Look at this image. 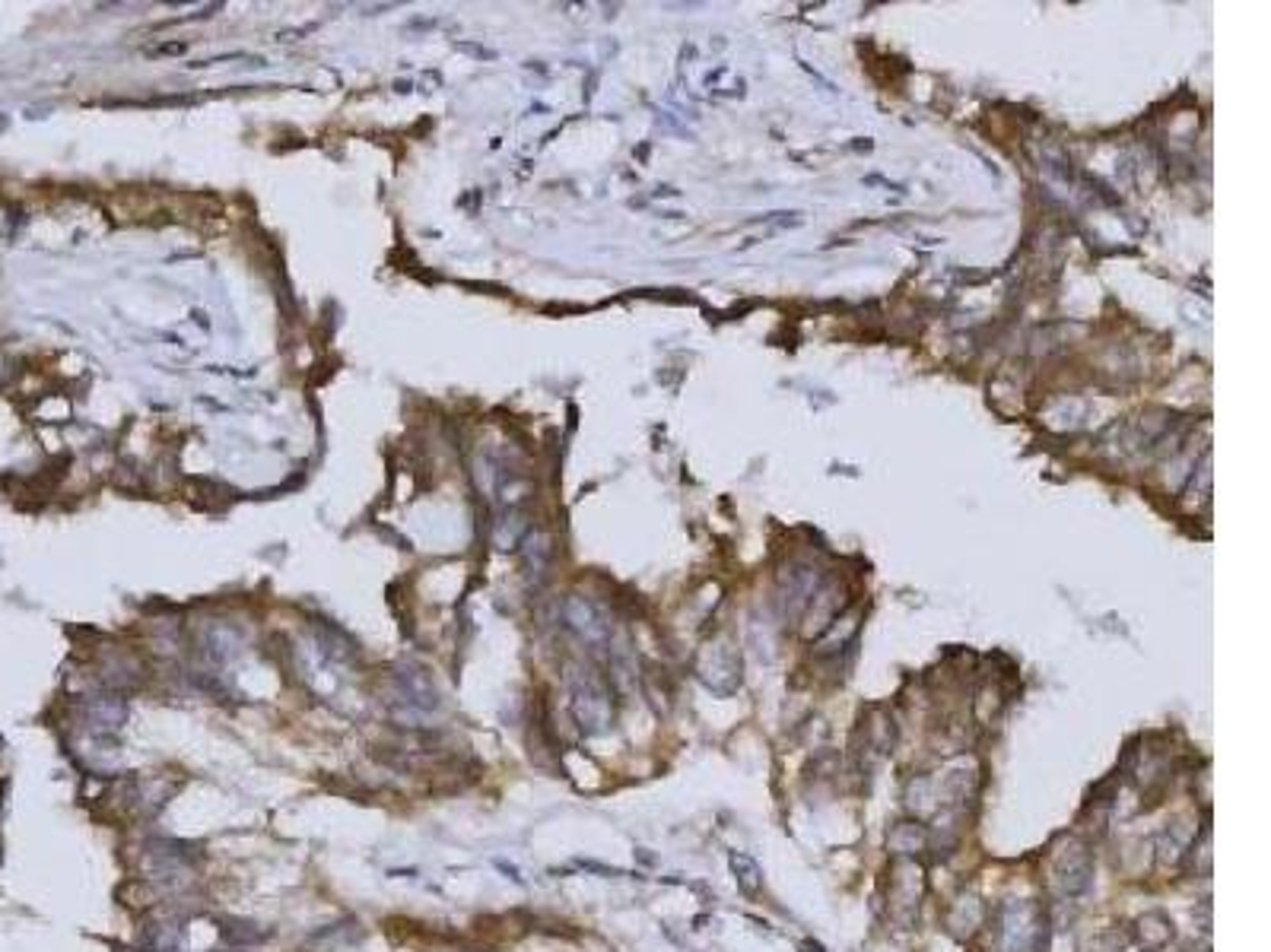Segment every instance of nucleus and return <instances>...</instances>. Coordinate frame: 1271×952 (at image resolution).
Listing matches in <instances>:
<instances>
[{"label": "nucleus", "mask_w": 1271, "mask_h": 952, "mask_svg": "<svg viewBox=\"0 0 1271 952\" xmlns=\"http://www.w3.org/2000/svg\"><path fill=\"white\" fill-rule=\"evenodd\" d=\"M569 705H572V717L585 736L608 733L614 724L611 693L595 670H576L569 677Z\"/></svg>", "instance_id": "f257e3e1"}, {"label": "nucleus", "mask_w": 1271, "mask_h": 952, "mask_svg": "<svg viewBox=\"0 0 1271 952\" xmlns=\"http://www.w3.org/2000/svg\"><path fill=\"white\" fill-rule=\"evenodd\" d=\"M995 927L1002 952H1039L1046 947V911L1036 902L1002 905Z\"/></svg>", "instance_id": "f03ea898"}, {"label": "nucleus", "mask_w": 1271, "mask_h": 952, "mask_svg": "<svg viewBox=\"0 0 1271 952\" xmlns=\"http://www.w3.org/2000/svg\"><path fill=\"white\" fill-rule=\"evenodd\" d=\"M1094 883V854L1084 841L1065 838L1052 854V886L1062 899H1078Z\"/></svg>", "instance_id": "7ed1b4c3"}, {"label": "nucleus", "mask_w": 1271, "mask_h": 952, "mask_svg": "<svg viewBox=\"0 0 1271 952\" xmlns=\"http://www.w3.org/2000/svg\"><path fill=\"white\" fill-rule=\"evenodd\" d=\"M922 892H925L922 870L915 863H899L893 870V883H890V915L899 924H912L919 915Z\"/></svg>", "instance_id": "20e7f679"}, {"label": "nucleus", "mask_w": 1271, "mask_h": 952, "mask_svg": "<svg viewBox=\"0 0 1271 952\" xmlns=\"http://www.w3.org/2000/svg\"><path fill=\"white\" fill-rule=\"evenodd\" d=\"M700 677H703V683L709 689L728 696L741 683V664H738V657L732 654L728 645H709L703 651V661H700Z\"/></svg>", "instance_id": "39448f33"}, {"label": "nucleus", "mask_w": 1271, "mask_h": 952, "mask_svg": "<svg viewBox=\"0 0 1271 952\" xmlns=\"http://www.w3.org/2000/svg\"><path fill=\"white\" fill-rule=\"evenodd\" d=\"M394 680H397L401 696L413 705V712L417 714L439 709V689H436L433 677H429L423 667H417V664H401V667L394 670Z\"/></svg>", "instance_id": "423d86ee"}, {"label": "nucleus", "mask_w": 1271, "mask_h": 952, "mask_svg": "<svg viewBox=\"0 0 1271 952\" xmlns=\"http://www.w3.org/2000/svg\"><path fill=\"white\" fill-rule=\"evenodd\" d=\"M83 717H87V724L93 727L96 736L115 733L127 720L125 699H122L119 693H112V696H96V699H90V702L83 705Z\"/></svg>", "instance_id": "0eeeda50"}, {"label": "nucleus", "mask_w": 1271, "mask_h": 952, "mask_svg": "<svg viewBox=\"0 0 1271 952\" xmlns=\"http://www.w3.org/2000/svg\"><path fill=\"white\" fill-rule=\"evenodd\" d=\"M983 924V902L976 895H960L947 908V931L957 937H973Z\"/></svg>", "instance_id": "6e6552de"}, {"label": "nucleus", "mask_w": 1271, "mask_h": 952, "mask_svg": "<svg viewBox=\"0 0 1271 952\" xmlns=\"http://www.w3.org/2000/svg\"><path fill=\"white\" fill-rule=\"evenodd\" d=\"M931 835L922 823H896L888 835V847L896 857H919L922 851H928Z\"/></svg>", "instance_id": "1a4fd4ad"}, {"label": "nucleus", "mask_w": 1271, "mask_h": 952, "mask_svg": "<svg viewBox=\"0 0 1271 952\" xmlns=\"http://www.w3.org/2000/svg\"><path fill=\"white\" fill-rule=\"evenodd\" d=\"M204 648V657L214 664V667H223V664H230L236 654H239V645H242V638L230 629V625H214L207 635H204V641H201Z\"/></svg>", "instance_id": "9d476101"}, {"label": "nucleus", "mask_w": 1271, "mask_h": 952, "mask_svg": "<svg viewBox=\"0 0 1271 952\" xmlns=\"http://www.w3.org/2000/svg\"><path fill=\"white\" fill-rule=\"evenodd\" d=\"M1173 940V921L1166 918V915H1160V911H1150V915H1144V918H1139V927H1135V943L1142 947L1144 952H1160L1166 943Z\"/></svg>", "instance_id": "9b49d317"}, {"label": "nucleus", "mask_w": 1271, "mask_h": 952, "mask_svg": "<svg viewBox=\"0 0 1271 952\" xmlns=\"http://www.w3.org/2000/svg\"><path fill=\"white\" fill-rule=\"evenodd\" d=\"M140 947H143V952H175L182 947V924L175 918L150 921L143 927Z\"/></svg>", "instance_id": "f8f14e48"}, {"label": "nucleus", "mask_w": 1271, "mask_h": 952, "mask_svg": "<svg viewBox=\"0 0 1271 952\" xmlns=\"http://www.w3.org/2000/svg\"><path fill=\"white\" fill-rule=\"evenodd\" d=\"M566 622H569L579 635H585V638H592V641L605 638V622L598 619V609H595L592 603H585L582 597H572V600L566 603Z\"/></svg>", "instance_id": "ddd939ff"}, {"label": "nucleus", "mask_w": 1271, "mask_h": 952, "mask_svg": "<svg viewBox=\"0 0 1271 952\" xmlns=\"http://www.w3.org/2000/svg\"><path fill=\"white\" fill-rule=\"evenodd\" d=\"M728 863H732V873H735V879H738V889H741L748 899H757L763 889V876L757 860L748 857V854H741V851H735V854L728 857Z\"/></svg>", "instance_id": "4468645a"}, {"label": "nucleus", "mask_w": 1271, "mask_h": 952, "mask_svg": "<svg viewBox=\"0 0 1271 952\" xmlns=\"http://www.w3.org/2000/svg\"><path fill=\"white\" fill-rule=\"evenodd\" d=\"M220 934H223L226 943H233V947H254V943L267 940V931H261L257 924L242 921V918H226L223 927H220Z\"/></svg>", "instance_id": "2eb2a0df"}, {"label": "nucleus", "mask_w": 1271, "mask_h": 952, "mask_svg": "<svg viewBox=\"0 0 1271 952\" xmlns=\"http://www.w3.org/2000/svg\"><path fill=\"white\" fill-rule=\"evenodd\" d=\"M1126 947H1129V937H1126L1119 927H1113V931L1097 934V937L1087 943V952H1126Z\"/></svg>", "instance_id": "dca6fc26"}, {"label": "nucleus", "mask_w": 1271, "mask_h": 952, "mask_svg": "<svg viewBox=\"0 0 1271 952\" xmlns=\"http://www.w3.org/2000/svg\"><path fill=\"white\" fill-rule=\"evenodd\" d=\"M804 950H807V952H823V950H820V947H817V943H804Z\"/></svg>", "instance_id": "f3484780"}]
</instances>
